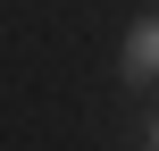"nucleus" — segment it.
<instances>
[{
    "mask_svg": "<svg viewBox=\"0 0 159 151\" xmlns=\"http://www.w3.org/2000/svg\"><path fill=\"white\" fill-rule=\"evenodd\" d=\"M117 67H126V84H151V67H159V25L143 17L134 34H126V50H117Z\"/></svg>",
    "mask_w": 159,
    "mask_h": 151,
    "instance_id": "f257e3e1",
    "label": "nucleus"
}]
</instances>
